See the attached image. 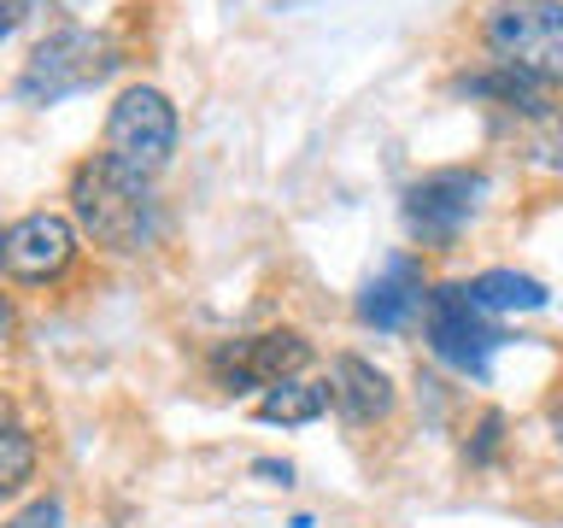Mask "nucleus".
<instances>
[{"label": "nucleus", "mask_w": 563, "mask_h": 528, "mask_svg": "<svg viewBox=\"0 0 563 528\" xmlns=\"http://www.w3.org/2000/svg\"><path fill=\"white\" fill-rule=\"evenodd\" d=\"M70 223L106 253H141L158 229L153 183L135 170L112 165L106 153H88L70 170Z\"/></svg>", "instance_id": "f257e3e1"}, {"label": "nucleus", "mask_w": 563, "mask_h": 528, "mask_svg": "<svg viewBox=\"0 0 563 528\" xmlns=\"http://www.w3.org/2000/svg\"><path fill=\"white\" fill-rule=\"evenodd\" d=\"M118 65H123V53H118V42L106 30L65 24V30H53L47 42H35V53L24 59V70H18L12 95L24 106H53L65 95H82V88L106 82Z\"/></svg>", "instance_id": "f03ea898"}, {"label": "nucleus", "mask_w": 563, "mask_h": 528, "mask_svg": "<svg viewBox=\"0 0 563 528\" xmlns=\"http://www.w3.org/2000/svg\"><path fill=\"white\" fill-rule=\"evenodd\" d=\"M482 42L499 65H517L540 82H563V0H493Z\"/></svg>", "instance_id": "7ed1b4c3"}, {"label": "nucleus", "mask_w": 563, "mask_h": 528, "mask_svg": "<svg viewBox=\"0 0 563 528\" xmlns=\"http://www.w3.org/2000/svg\"><path fill=\"white\" fill-rule=\"evenodd\" d=\"M100 153L112 158V165H123V170H135V176L153 183V176L170 165V153H176V106L158 95V88L130 82L112 100V112H106Z\"/></svg>", "instance_id": "20e7f679"}, {"label": "nucleus", "mask_w": 563, "mask_h": 528, "mask_svg": "<svg viewBox=\"0 0 563 528\" xmlns=\"http://www.w3.org/2000/svg\"><path fill=\"white\" fill-rule=\"evenodd\" d=\"M422 329H429V352L440 364L464 370V376H487V359L505 346V329L487 311H475L464 299V282L429 288L422 299Z\"/></svg>", "instance_id": "39448f33"}, {"label": "nucleus", "mask_w": 563, "mask_h": 528, "mask_svg": "<svg viewBox=\"0 0 563 528\" xmlns=\"http://www.w3.org/2000/svg\"><path fill=\"white\" fill-rule=\"evenodd\" d=\"M311 364V341L299 329H264V334H235V341L211 346V382L223 394H246V387H276Z\"/></svg>", "instance_id": "423d86ee"}, {"label": "nucleus", "mask_w": 563, "mask_h": 528, "mask_svg": "<svg viewBox=\"0 0 563 528\" xmlns=\"http://www.w3.org/2000/svg\"><path fill=\"white\" fill-rule=\"evenodd\" d=\"M487 176L482 170H429L405 188V229L429 246H446L464 235V223L482 211Z\"/></svg>", "instance_id": "0eeeda50"}, {"label": "nucleus", "mask_w": 563, "mask_h": 528, "mask_svg": "<svg viewBox=\"0 0 563 528\" xmlns=\"http://www.w3.org/2000/svg\"><path fill=\"white\" fill-rule=\"evenodd\" d=\"M77 264V223L59 211H24L0 229V271L12 282H59Z\"/></svg>", "instance_id": "6e6552de"}, {"label": "nucleus", "mask_w": 563, "mask_h": 528, "mask_svg": "<svg viewBox=\"0 0 563 528\" xmlns=\"http://www.w3.org/2000/svg\"><path fill=\"white\" fill-rule=\"evenodd\" d=\"M323 394H329V405L352 422V429H369V422L394 417V382H387L382 364L358 359V352H334Z\"/></svg>", "instance_id": "1a4fd4ad"}, {"label": "nucleus", "mask_w": 563, "mask_h": 528, "mask_svg": "<svg viewBox=\"0 0 563 528\" xmlns=\"http://www.w3.org/2000/svg\"><path fill=\"white\" fill-rule=\"evenodd\" d=\"M422 299H429V282H422V271H417L411 258H394L382 276H369V282H364L358 317L394 334V329H405V323H411V317L422 311Z\"/></svg>", "instance_id": "9d476101"}, {"label": "nucleus", "mask_w": 563, "mask_h": 528, "mask_svg": "<svg viewBox=\"0 0 563 528\" xmlns=\"http://www.w3.org/2000/svg\"><path fill=\"white\" fill-rule=\"evenodd\" d=\"M464 299L487 317H510V311H540L545 306V282L522 276V271H482L464 282Z\"/></svg>", "instance_id": "9b49d317"}, {"label": "nucleus", "mask_w": 563, "mask_h": 528, "mask_svg": "<svg viewBox=\"0 0 563 528\" xmlns=\"http://www.w3.org/2000/svg\"><path fill=\"white\" fill-rule=\"evenodd\" d=\"M329 411V394H323V382H276V387H264V399H258V422H282V429H299V422H317Z\"/></svg>", "instance_id": "f8f14e48"}, {"label": "nucleus", "mask_w": 563, "mask_h": 528, "mask_svg": "<svg viewBox=\"0 0 563 528\" xmlns=\"http://www.w3.org/2000/svg\"><path fill=\"white\" fill-rule=\"evenodd\" d=\"M510 123H517V147L534 158V165L563 170V100L558 95L545 106H534V112H517Z\"/></svg>", "instance_id": "ddd939ff"}, {"label": "nucleus", "mask_w": 563, "mask_h": 528, "mask_svg": "<svg viewBox=\"0 0 563 528\" xmlns=\"http://www.w3.org/2000/svg\"><path fill=\"white\" fill-rule=\"evenodd\" d=\"M35 482V440L18 422H0V499L24 493Z\"/></svg>", "instance_id": "4468645a"}, {"label": "nucleus", "mask_w": 563, "mask_h": 528, "mask_svg": "<svg viewBox=\"0 0 563 528\" xmlns=\"http://www.w3.org/2000/svg\"><path fill=\"white\" fill-rule=\"evenodd\" d=\"M7 528H65V505H59V493H42V499H30Z\"/></svg>", "instance_id": "2eb2a0df"}, {"label": "nucleus", "mask_w": 563, "mask_h": 528, "mask_svg": "<svg viewBox=\"0 0 563 528\" xmlns=\"http://www.w3.org/2000/svg\"><path fill=\"white\" fill-rule=\"evenodd\" d=\"M499 429H505V417H499V411H487V417H482V435H475V447H470L475 464H487V458L499 452Z\"/></svg>", "instance_id": "dca6fc26"}, {"label": "nucleus", "mask_w": 563, "mask_h": 528, "mask_svg": "<svg viewBox=\"0 0 563 528\" xmlns=\"http://www.w3.org/2000/svg\"><path fill=\"white\" fill-rule=\"evenodd\" d=\"M253 475H264V482H276V487H288L294 482V464H276V458H258Z\"/></svg>", "instance_id": "f3484780"}, {"label": "nucleus", "mask_w": 563, "mask_h": 528, "mask_svg": "<svg viewBox=\"0 0 563 528\" xmlns=\"http://www.w3.org/2000/svg\"><path fill=\"white\" fill-rule=\"evenodd\" d=\"M18 334V306H12V294H0V346H7Z\"/></svg>", "instance_id": "a211bd4d"}, {"label": "nucleus", "mask_w": 563, "mask_h": 528, "mask_svg": "<svg viewBox=\"0 0 563 528\" xmlns=\"http://www.w3.org/2000/svg\"><path fill=\"white\" fill-rule=\"evenodd\" d=\"M12 24H18V0H0V42L12 35Z\"/></svg>", "instance_id": "6ab92c4d"}, {"label": "nucleus", "mask_w": 563, "mask_h": 528, "mask_svg": "<svg viewBox=\"0 0 563 528\" xmlns=\"http://www.w3.org/2000/svg\"><path fill=\"white\" fill-rule=\"evenodd\" d=\"M552 435H558V447H563V399L552 405Z\"/></svg>", "instance_id": "aec40b11"}, {"label": "nucleus", "mask_w": 563, "mask_h": 528, "mask_svg": "<svg viewBox=\"0 0 563 528\" xmlns=\"http://www.w3.org/2000/svg\"><path fill=\"white\" fill-rule=\"evenodd\" d=\"M0 229H7V223H0Z\"/></svg>", "instance_id": "412c9836"}]
</instances>
